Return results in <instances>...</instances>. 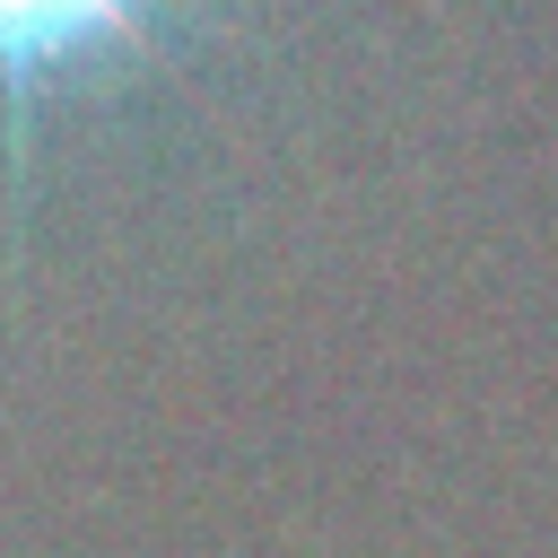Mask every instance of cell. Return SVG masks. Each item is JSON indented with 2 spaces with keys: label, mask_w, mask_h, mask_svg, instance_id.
I'll return each mask as SVG.
<instances>
[{
  "label": "cell",
  "mask_w": 558,
  "mask_h": 558,
  "mask_svg": "<svg viewBox=\"0 0 558 558\" xmlns=\"http://www.w3.org/2000/svg\"><path fill=\"white\" fill-rule=\"evenodd\" d=\"M157 26V0H0V87L70 78L105 52H131Z\"/></svg>",
  "instance_id": "cell-1"
}]
</instances>
